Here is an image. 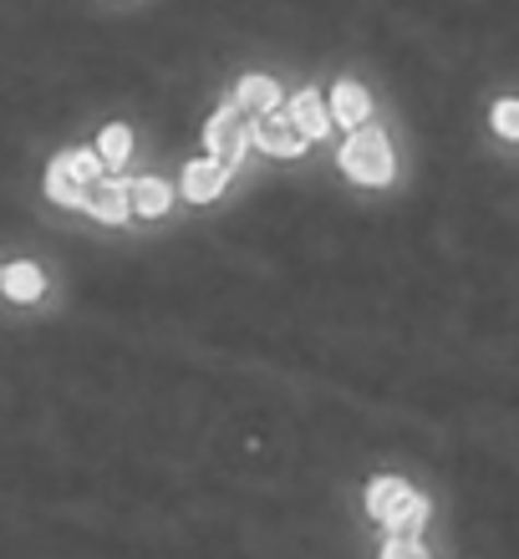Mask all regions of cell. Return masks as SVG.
Listing matches in <instances>:
<instances>
[{"label": "cell", "mask_w": 519, "mask_h": 559, "mask_svg": "<svg viewBox=\"0 0 519 559\" xmlns=\"http://www.w3.org/2000/svg\"><path fill=\"white\" fill-rule=\"evenodd\" d=\"M342 174L367 183V189H382L392 178V143H387L382 128H352V138L342 143Z\"/></svg>", "instance_id": "6da1fadb"}, {"label": "cell", "mask_w": 519, "mask_h": 559, "mask_svg": "<svg viewBox=\"0 0 519 559\" xmlns=\"http://www.w3.org/2000/svg\"><path fill=\"white\" fill-rule=\"evenodd\" d=\"M204 143H209V153L224 163V168H239L245 163V153L255 147V112L245 103H224L214 118H209V128H204Z\"/></svg>", "instance_id": "7a4b0ae2"}, {"label": "cell", "mask_w": 519, "mask_h": 559, "mask_svg": "<svg viewBox=\"0 0 519 559\" xmlns=\"http://www.w3.org/2000/svg\"><path fill=\"white\" fill-rule=\"evenodd\" d=\"M306 143H311V138L300 133V122L291 118V107H285V112L275 107L266 118H255V147H266L270 158H300Z\"/></svg>", "instance_id": "3957f363"}, {"label": "cell", "mask_w": 519, "mask_h": 559, "mask_svg": "<svg viewBox=\"0 0 519 559\" xmlns=\"http://www.w3.org/2000/svg\"><path fill=\"white\" fill-rule=\"evenodd\" d=\"M87 214L103 224H122L133 214V183H118V178H97L87 189Z\"/></svg>", "instance_id": "277c9868"}, {"label": "cell", "mask_w": 519, "mask_h": 559, "mask_svg": "<svg viewBox=\"0 0 519 559\" xmlns=\"http://www.w3.org/2000/svg\"><path fill=\"white\" fill-rule=\"evenodd\" d=\"M235 174V168H224L214 153L209 158H193L189 168H184V199H193V204H209V199H220L224 178Z\"/></svg>", "instance_id": "5b68a950"}, {"label": "cell", "mask_w": 519, "mask_h": 559, "mask_svg": "<svg viewBox=\"0 0 519 559\" xmlns=\"http://www.w3.org/2000/svg\"><path fill=\"white\" fill-rule=\"evenodd\" d=\"M291 118H296L300 133L316 143V138H327V128L337 122V112L327 107V97H321V92L306 87V92H296V97H291Z\"/></svg>", "instance_id": "8992f818"}, {"label": "cell", "mask_w": 519, "mask_h": 559, "mask_svg": "<svg viewBox=\"0 0 519 559\" xmlns=\"http://www.w3.org/2000/svg\"><path fill=\"white\" fill-rule=\"evenodd\" d=\"M331 112H337L342 128H367V118H371L367 87H362V82H337V87H331Z\"/></svg>", "instance_id": "52a82bcc"}, {"label": "cell", "mask_w": 519, "mask_h": 559, "mask_svg": "<svg viewBox=\"0 0 519 559\" xmlns=\"http://www.w3.org/2000/svg\"><path fill=\"white\" fill-rule=\"evenodd\" d=\"M408 499H413V488L402 484V478H377V484L367 488V514L377 519V524H392Z\"/></svg>", "instance_id": "ba28073f"}, {"label": "cell", "mask_w": 519, "mask_h": 559, "mask_svg": "<svg viewBox=\"0 0 519 559\" xmlns=\"http://www.w3.org/2000/svg\"><path fill=\"white\" fill-rule=\"evenodd\" d=\"M46 193L57 199V204H67V209H82L87 204V183L72 174V163H67V153H61L51 168H46Z\"/></svg>", "instance_id": "9c48e42d"}, {"label": "cell", "mask_w": 519, "mask_h": 559, "mask_svg": "<svg viewBox=\"0 0 519 559\" xmlns=\"http://www.w3.org/2000/svg\"><path fill=\"white\" fill-rule=\"evenodd\" d=\"M235 97L245 107H250L255 118H266V112H275V107H281V87H275V76H245V82H239L235 87Z\"/></svg>", "instance_id": "30bf717a"}, {"label": "cell", "mask_w": 519, "mask_h": 559, "mask_svg": "<svg viewBox=\"0 0 519 559\" xmlns=\"http://www.w3.org/2000/svg\"><path fill=\"white\" fill-rule=\"evenodd\" d=\"M0 285H5V295L11 300H42V290H46V280H42V270L36 265H5V275H0Z\"/></svg>", "instance_id": "8fae6325"}, {"label": "cell", "mask_w": 519, "mask_h": 559, "mask_svg": "<svg viewBox=\"0 0 519 559\" xmlns=\"http://www.w3.org/2000/svg\"><path fill=\"white\" fill-rule=\"evenodd\" d=\"M168 204H174V189H168L164 178H138L133 183V209L138 214L158 219V214H168Z\"/></svg>", "instance_id": "7c38bea8"}, {"label": "cell", "mask_w": 519, "mask_h": 559, "mask_svg": "<svg viewBox=\"0 0 519 559\" xmlns=\"http://www.w3.org/2000/svg\"><path fill=\"white\" fill-rule=\"evenodd\" d=\"M423 519H428V503H423V493H413V499L398 509V519L387 524V534H398V539H417V534H423Z\"/></svg>", "instance_id": "4fadbf2b"}, {"label": "cell", "mask_w": 519, "mask_h": 559, "mask_svg": "<svg viewBox=\"0 0 519 559\" xmlns=\"http://www.w3.org/2000/svg\"><path fill=\"white\" fill-rule=\"evenodd\" d=\"M97 153H103L113 168H122V163H128V153H133V133H128L122 122H113V128H103V138H97Z\"/></svg>", "instance_id": "5bb4252c"}, {"label": "cell", "mask_w": 519, "mask_h": 559, "mask_svg": "<svg viewBox=\"0 0 519 559\" xmlns=\"http://www.w3.org/2000/svg\"><path fill=\"white\" fill-rule=\"evenodd\" d=\"M67 163H72V174L92 189V183L103 178V163H107V158H103V153H87V147H76V153H67Z\"/></svg>", "instance_id": "9a60e30c"}, {"label": "cell", "mask_w": 519, "mask_h": 559, "mask_svg": "<svg viewBox=\"0 0 519 559\" xmlns=\"http://www.w3.org/2000/svg\"><path fill=\"white\" fill-rule=\"evenodd\" d=\"M494 133L509 138V143H519V103L515 97H505V103L494 107Z\"/></svg>", "instance_id": "2e32d148"}, {"label": "cell", "mask_w": 519, "mask_h": 559, "mask_svg": "<svg viewBox=\"0 0 519 559\" xmlns=\"http://www.w3.org/2000/svg\"><path fill=\"white\" fill-rule=\"evenodd\" d=\"M382 559H423V549H417V539H387V549H382Z\"/></svg>", "instance_id": "e0dca14e"}]
</instances>
